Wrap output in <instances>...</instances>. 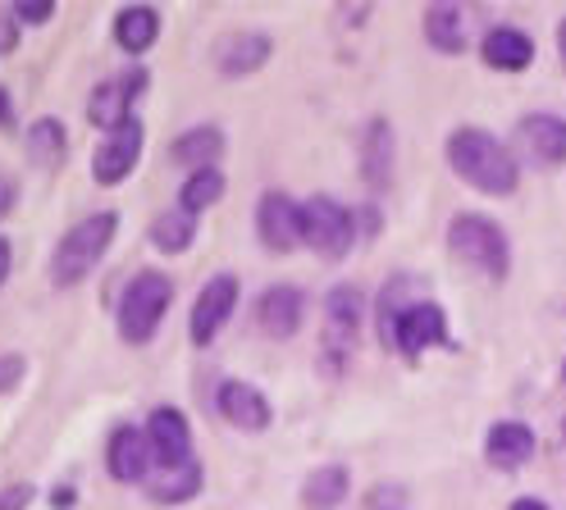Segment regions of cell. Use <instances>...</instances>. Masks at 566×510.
Returning <instances> with one entry per match:
<instances>
[{
	"label": "cell",
	"mask_w": 566,
	"mask_h": 510,
	"mask_svg": "<svg viewBox=\"0 0 566 510\" xmlns=\"http://www.w3.org/2000/svg\"><path fill=\"white\" fill-rule=\"evenodd\" d=\"M23 151L38 169H60L64 164V151H69V137H64V124L60 119H38L28 132H23Z\"/></svg>",
	"instance_id": "obj_26"
},
{
	"label": "cell",
	"mask_w": 566,
	"mask_h": 510,
	"mask_svg": "<svg viewBox=\"0 0 566 510\" xmlns=\"http://www.w3.org/2000/svg\"><path fill=\"white\" fill-rule=\"evenodd\" d=\"M347 492H352L347 465H321V469H315L311 479L302 484V506H306V510H334V506L347 501Z\"/></svg>",
	"instance_id": "obj_24"
},
{
	"label": "cell",
	"mask_w": 566,
	"mask_h": 510,
	"mask_svg": "<svg viewBox=\"0 0 566 510\" xmlns=\"http://www.w3.org/2000/svg\"><path fill=\"white\" fill-rule=\"evenodd\" d=\"M443 342H448V319H443V310L434 301H416L394 328V347L407 360H420L430 347H443Z\"/></svg>",
	"instance_id": "obj_12"
},
{
	"label": "cell",
	"mask_w": 566,
	"mask_h": 510,
	"mask_svg": "<svg viewBox=\"0 0 566 510\" xmlns=\"http://www.w3.org/2000/svg\"><path fill=\"white\" fill-rule=\"evenodd\" d=\"M562 379H566V364H562Z\"/></svg>",
	"instance_id": "obj_39"
},
{
	"label": "cell",
	"mask_w": 566,
	"mask_h": 510,
	"mask_svg": "<svg viewBox=\"0 0 566 510\" xmlns=\"http://www.w3.org/2000/svg\"><path fill=\"white\" fill-rule=\"evenodd\" d=\"M32 501H38V488H32V484H10V488H0V510H28Z\"/></svg>",
	"instance_id": "obj_30"
},
{
	"label": "cell",
	"mask_w": 566,
	"mask_h": 510,
	"mask_svg": "<svg viewBox=\"0 0 566 510\" xmlns=\"http://www.w3.org/2000/svg\"><path fill=\"white\" fill-rule=\"evenodd\" d=\"M10 14L19 19V23H51L55 19V0H14L10 6Z\"/></svg>",
	"instance_id": "obj_29"
},
{
	"label": "cell",
	"mask_w": 566,
	"mask_h": 510,
	"mask_svg": "<svg viewBox=\"0 0 566 510\" xmlns=\"http://www.w3.org/2000/svg\"><path fill=\"white\" fill-rule=\"evenodd\" d=\"M0 128H6V132L19 128V119H14V100L6 96V87H0Z\"/></svg>",
	"instance_id": "obj_34"
},
{
	"label": "cell",
	"mask_w": 566,
	"mask_h": 510,
	"mask_svg": "<svg viewBox=\"0 0 566 510\" xmlns=\"http://www.w3.org/2000/svg\"><path fill=\"white\" fill-rule=\"evenodd\" d=\"M19 205V182L14 178H0V219Z\"/></svg>",
	"instance_id": "obj_33"
},
{
	"label": "cell",
	"mask_w": 566,
	"mask_h": 510,
	"mask_svg": "<svg viewBox=\"0 0 566 510\" xmlns=\"http://www.w3.org/2000/svg\"><path fill=\"white\" fill-rule=\"evenodd\" d=\"M119 233V214L115 210H96L87 219H78L74 229H69L55 251H51V283L64 291V287H78L96 265H101V255L111 251Z\"/></svg>",
	"instance_id": "obj_2"
},
{
	"label": "cell",
	"mask_w": 566,
	"mask_h": 510,
	"mask_svg": "<svg viewBox=\"0 0 566 510\" xmlns=\"http://www.w3.org/2000/svg\"><path fill=\"white\" fill-rule=\"evenodd\" d=\"M160 36V10L151 6H128L115 14V42L128 51V55H147Z\"/></svg>",
	"instance_id": "obj_23"
},
{
	"label": "cell",
	"mask_w": 566,
	"mask_h": 510,
	"mask_svg": "<svg viewBox=\"0 0 566 510\" xmlns=\"http://www.w3.org/2000/svg\"><path fill=\"white\" fill-rule=\"evenodd\" d=\"M216 411H220L233 428H242V433H265L270 419H274L265 392H256L252 383H242V379H224V383L216 387Z\"/></svg>",
	"instance_id": "obj_13"
},
{
	"label": "cell",
	"mask_w": 566,
	"mask_h": 510,
	"mask_svg": "<svg viewBox=\"0 0 566 510\" xmlns=\"http://www.w3.org/2000/svg\"><path fill=\"white\" fill-rule=\"evenodd\" d=\"M480 55L489 68H503V73H516L535 60V42L521 32V28H493L484 42H480Z\"/></svg>",
	"instance_id": "obj_22"
},
{
	"label": "cell",
	"mask_w": 566,
	"mask_h": 510,
	"mask_svg": "<svg viewBox=\"0 0 566 510\" xmlns=\"http://www.w3.org/2000/svg\"><path fill=\"white\" fill-rule=\"evenodd\" d=\"M19 51V19L0 6V55H14Z\"/></svg>",
	"instance_id": "obj_31"
},
{
	"label": "cell",
	"mask_w": 566,
	"mask_h": 510,
	"mask_svg": "<svg viewBox=\"0 0 566 510\" xmlns=\"http://www.w3.org/2000/svg\"><path fill=\"white\" fill-rule=\"evenodd\" d=\"M516 146L535 164H562L566 160V124L557 115H525L516 124Z\"/></svg>",
	"instance_id": "obj_16"
},
{
	"label": "cell",
	"mask_w": 566,
	"mask_h": 510,
	"mask_svg": "<svg viewBox=\"0 0 566 510\" xmlns=\"http://www.w3.org/2000/svg\"><path fill=\"white\" fill-rule=\"evenodd\" d=\"M201 484H206V469L197 460H188V465H174V469H156L147 479V497L160 506H184L201 492Z\"/></svg>",
	"instance_id": "obj_21"
},
{
	"label": "cell",
	"mask_w": 566,
	"mask_h": 510,
	"mask_svg": "<svg viewBox=\"0 0 566 510\" xmlns=\"http://www.w3.org/2000/svg\"><path fill=\"white\" fill-rule=\"evenodd\" d=\"M448 251L484 278H507V269H512L507 233L484 214H457L448 224Z\"/></svg>",
	"instance_id": "obj_4"
},
{
	"label": "cell",
	"mask_w": 566,
	"mask_h": 510,
	"mask_svg": "<svg viewBox=\"0 0 566 510\" xmlns=\"http://www.w3.org/2000/svg\"><path fill=\"white\" fill-rule=\"evenodd\" d=\"M137 160H142V124L128 119L124 128H115L92 151V178L101 182V188H115V182H124L137 169Z\"/></svg>",
	"instance_id": "obj_9"
},
{
	"label": "cell",
	"mask_w": 566,
	"mask_h": 510,
	"mask_svg": "<svg viewBox=\"0 0 566 510\" xmlns=\"http://www.w3.org/2000/svg\"><path fill=\"white\" fill-rule=\"evenodd\" d=\"M233 310H238V278L233 274H216L197 291V301H192V319H188L192 342L210 347L224 333V323L233 319Z\"/></svg>",
	"instance_id": "obj_6"
},
{
	"label": "cell",
	"mask_w": 566,
	"mask_h": 510,
	"mask_svg": "<svg viewBox=\"0 0 566 510\" xmlns=\"http://www.w3.org/2000/svg\"><path fill=\"white\" fill-rule=\"evenodd\" d=\"M302 319H306V297H302L297 287L279 283V287H265L261 291V301H256V328H261L265 338L289 342L297 328H302Z\"/></svg>",
	"instance_id": "obj_14"
},
{
	"label": "cell",
	"mask_w": 566,
	"mask_h": 510,
	"mask_svg": "<svg viewBox=\"0 0 566 510\" xmlns=\"http://www.w3.org/2000/svg\"><path fill=\"white\" fill-rule=\"evenodd\" d=\"M256 237L274 255H289L302 246V205L283 192H265L256 201Z\"/></svg>",
	"instance_id": "obj_8"
},
{
	"label": "cell",
	"mask_w": 566,
	"mask_h": 510,
	"mask_svg": "<svg viewBox=\"0 0 566 510\" xmlns=\"http://www.w3.org/2000/svg\"><path fill=\"white\" fill-rule=\"evenodd\" d=\"M270 55H274V42L265 32H229L216 42V51H210V60H216L224 78H247V73H256Z\"/></svg>",
	"instance_id": "obj_15"
},
{
	"label": "cell",
	"mask_w": 566,
	"mask_h": 510,
	"mask_svg": "<svg viewBox=\"0 0 566 510\" xmlns=\"http://www.w3.org/2000/svg\"><path fill=\"white\" fill-rule=\"evenodd\" d=\"M530 456H535V433H530V424L503 419V424L489 428V437H484V460H489L493 469H521Z\"/></svg>",
	"instance_id": "obj_18"
},
{
	"label": "cell",
	"mask_w": 566,
	"mask_h": 510,
	"mask_svg": "<svg viewBox=\"0 0 566 510\" xmlns=\"http://www.w3.org/2000/svg\"><path fill=\"white\" fill-rule=\"evenodd\" d=\"M424 36H430V46H434V51H443V55H462V51H467L462 10H457V6H430V14H424Z\"/></svg>",
	"instance_id": "obj_27"
},
{
	"label": "cell",
	"mask_w": 566,
	"mask_h": 510,
	"mask_svg": "<svg viewBox=\"0 0 566 510\" xmlns=\"http://www.w3.org/2000/svg\"><path fill=\"white\" fill-rule=\"evenodd\" d=\"M169 306H174V278L160 269H137L119 291V338L128 347L151 342Z\"/></svg>",
	"instance_id": "obj_3"
},
{
	"label": "cell",
	"mask_w": 566,
	"mask_h": 510,
	"mask_svg": "<svg viewBox=\"0 0 566 510\" xmlns=\"http://www.w3.org/2000/svg\"><path fill=\"white\" fill-rule=\"evenodd\" d=\"M512 510H548L539 497H521V501H512Z\"/></svg>",
	"instance_id": "obj_37"
},
{
	"label": "cell",
	"mask_w": 566,
	"mask_h": 510,
	"mask_svg": "<svg viewBox=\"0 0 566 510\" xmlns=\"http://www.w3.org/2000/svg\"><path fill=\"white\" fill-rule=\"evenodd\" d=\"M361 319H366V297L352 283L334 287L329 301H325V328H329V347L338 351H352V342H357L361 333Z\"/></svg>",
	"instance_id": "obj_17"
},
{
	"label": "cell",
	"mask_w": 566,
	"mask_h": 510,
	"mask_svg": "<svg viewBox=\"0 0 566 510\" xmlns=\"http://www.w3.org/2000/svg\"><path fill=\"white\" fill-rule=\"evenodd\" d=\"M357 242V224H352V210L338 205L334 196H311L302 205V246H311L321 261H343Z\"/></svg>",
	"instance_id": "obj_5"
},
{
	"label": "cell",
	"mask_w": 566,
	"mask_h": 510,
	"mask_svg": "<svg viewBox=\"0 0 566 510\" xmlns=\"http://www.w3.org/2000/svg\"><path fill=\"white\" fill-rule=\"evenodd\" d=\"M147 83H151V73H147V68L115 73L111 83H101V87L92 92V100H87V119H92L96 128H105V132L124 128V124L133 119V100L147 92Z\"/></svg>",
	"instance_id": "obj_7"
},
{
	"label": "cell",
	"mask_w": 566,
	"mask_h": 510,
	"mask_svg": "<svg viewBox=\"0 0 566 510\" xmlns=\"http://www.w3.org/2000/svg\"><path fill=\"white\" fill-rule=\"evenodd\" d=\"M562 46H566V23H562Z\"/></svg>",
	"instance_id": "obj_38"
},
{
	"label": "cell",
	"mask_w": 566,
	"mask_h": 510,
	"mask_svg": "<svg viewBox=\"0 0 566 510\" xmlns=\"http://www.w3.org/2000/svg\"><path fill=\"white\" fill-rule=\"evenodd\" d=\"M151 246L165 251V255H184L192 242H197V214L184 210V205H174L165 214H156V224H151Z\"/></svg>",
	"instance_id": "obj_25"
},
{
	"label": "cell",
	"mask_w": 566,
	"mask_h": 510,
	"mask_svg": "<svg viewBox=\"0 0 566 510\" xmlns=\"http://www.w3.org/2000/svg\"><path fill=\"white\" fill-rule=\"evenodd\" d=\"M23 355H0V392H10V387H19V379H23Z\"/></svg>",
	"instance_id": "obj_32"
},
{
	"label": "cell",
	"mask_w": 566,
	"mask_h": 510,
	"mask_svg": "<svg viewBox=\"0 0 566 510\" xmlns=\"http://www.w3.org/2000/svg\"><path fill=\"white\" fill-rule=\"evenodd\" d=\"M151 465H156V456H151V443H147V428L119 424L111 433V443H105V469H111V479L115 484H142Z\"/></svg>",
	"instance_id": "obj_10"
},
{
	"label": "cell",
	"mask_w": 566,
	"mask_h": 510,
	"mask_svg": "<svg viewBox=\"0 0 566 510\" xmlns=\"http://www.w3.org/2000/svg\"><path fill=\"white\" fill-rule=\"evenodd\" d=\"M10 265H14V251H10L6 237H0V287H6V278H10Z\"/></svg>",
	"instance_id": "obj_35"
},
{
	"label": "cell",
	"mask_w": 566,
	"mask_h": 510,
	"mask_svg": "<svg viewBox=\"0 0 566 510\" xmlns=\"http://www.w3.org/2000/svg\"><path fill=\"white\" fill-rule=\"evenodd\" d=\"M220 196H224V173H220V169H197V173H188V182H184L179 205L192 210V214H201V210L216 205Z\"/></svg>",
	"instance_id": "obj_28"
},
{
	"label": "cell",
	"mask_w": 566,
	"mask_h": 510,
	"mask_svg": "<svg viewBox=\"0 0 566 510\" xmlns=\"http://www.w3.org/2000/svg\"><path fill=\"white\" fill-rule=\"evenodd\" d=\"M361 178H366V188H375V192H384L388 182H394V128H388V119H375L366 128Z\"/></svg>",
	"instance_id": "obj_20"
},
{
	"label": "cell",
	"mask_w": 566,
	"mask_h": 510,
	"mask_svg": "<svg viewBox=\"0 0 566 510\" xmlns=\"http://www.w3.org/2000/svg\"><path fill=\"white\" fill-rule=\"evenodd\" d=\"M147 443H151V456H156L160 469L188 465V460H192V428H188V415L174 411V406H156L151 419H147Z\"/></svg>",
	"instance_id": "obj_11"
},
{
	"label": "cell",
	"mask_w": 566,
	"mask_h": 510,
	"mask_svg": "<svg viewBox=\"0 0 566 510\" xmlns=\"http://www.w3.org/2000/svg\"><path fill=\"white\" fill-rule=\"evenodd\" d=\"M220 156H224V132H220L216 124L188 128L184 137H174V146H169V160H174V164H188L192 173H197V169H216Z\"/></svg>",
	"instance_id": "obj_19"
},
{
	"label": "cell",
	"mask_w": 566,
	"mask_h": 510,
	"mask_svg": "<svg viewBox=\"0 0 566 510\" xmlns=\"http://www.w3.org/2000/svg\"><path fill=\"white\" fill-rule=\"evenodd\" d=\"M51 506H55V510H69V506H74V488H55Z\"/></svg>",
	"instance_id": "obj_36"
},
{
	"label": "cell",
	"mask_w": 566,
	"mask_h": 510,
	"mask_svg": "<svg viewBox=\"0 0 566 510\" xmlns=\"http://www.w3.org/2000/svg\"><path fill=\"white\" fill-rule=\"evenodd\" d=\"M448 164L457 169V178H467L484 196H512L521 178L516 156L484 128H457L448 137Z\"/></svg>",
	"instance_id": "obj_1"
}]
</instances>
